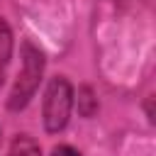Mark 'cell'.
<instances>
[{
  "instance_id": "obj_5",
  "label": "cell",
  "mask_w": 156,
  "mask_h": 156,
  "mask_svg": "<svg viewBox=\"0 0 156 156\" xmlns=\"http://www.w3.org/2000/svg\"><path fill=\"white\" fill-rule=\"evenodd\" d=\"M5 156H41V146H39V141H34L29 134H17V136L10 141Z\"/></svg>"
},
{
  "instance_id": "obj_4",
  "label": "cell",
  "mask_w": 156,
  "mask_h": 156,
  "mask_svg": "<svg viewBox=\"0 0 156 156\" xmlns=\"http://www.w3.org/2000/svg\"><path fill=\"white\" fill-rule=\"evenodd\" d=\"M10 58H12V29L5 22V17H0V85L5 80Z\"/></svg>"
},
{
  "instance_id": "obj_3",
  "label": "cell",
  "mask_w": 156,
  "mask_h": 156,
  "mask_svg": "<svg viewBox=\"0 0 156 156\" xmlns=\"http://www.w3.org/2000/svg\"><path fill=\"white\" fill-rule=\"evenodd\" d=\"M73 105L78 107V115L85 117V119L95 117V115H98V107H100L98 95H95V90H93L90 85H80L78 93H73Z\"/></svg>"
},
{
  "instance_id": "obj_6",
  "label": "cell",
  "mask_w": 156,
  "mask_h": 156,
  "mask_svg": "<svg viewBox=\"0 0 156 156\" xmlns=\"http://www.w3.org/2000/svg\"><path fill=\"white\" fill-rule=\"evenodd\" d=\"M51 156H83L78 149H73L71 144H58L51 149Z\"/></svg>"
},
{
  "instance_id": "obj_7",
  "label": "cell",
  "mask_w": 156,
  "mask_h": 156,
  "mask_svg": "<svg viewBox=\"0 0 156 156\" xmlns=\"http://www.w3.org/2000/svg\"><path fill=\"white\" fill-rule=\"evenodd\" d=\"M0 141H2V132H0Z\"/></svg>"
},
{
  "instance_id": "obj_1",
  "label": "cell",
  "mask_w": 156,
  "mask_h": 156,
  "mask_svg": "<svg viewBox=\"0 0 156 156\" xmlns=\"http://www.w3.org/2000/svg\"><path fill=\"white\" fill-rule=\"evenodd\" d=\"M44 68H46L44 51L32 39H24L20 46V71H17L15 83L10 88V95H7V110L10 112H20L32 102V98L37 95V90L41 85Z\"/></svg>"
},
{
  "instance_id": "obj_2",
  "label": "cell",
  "mask_w": 156,
  "mask_h": 156,
  "mask_svg": "<svg viewBox=\"0 0 156 156\" xmlns=\"http://www.w3.org/2000/svg\"><path fill=\"white\" fill-rule=\"evenodd\" d=\"M73 85L66 76H54L44 90L41 100V122L49 134H58L66 129L73 110Z\"/></svg>"
}]
</instances>
